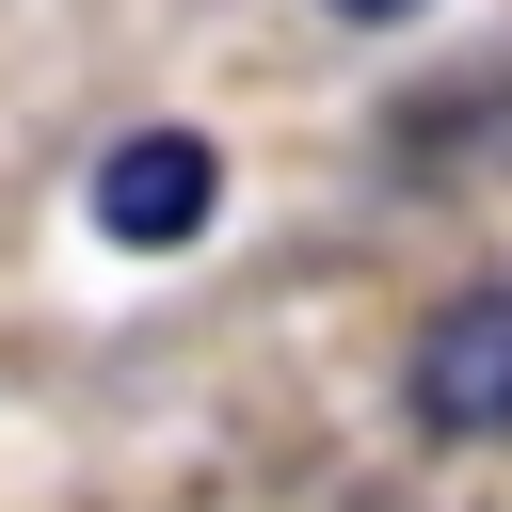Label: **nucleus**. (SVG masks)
I'll return each instance as SVG.
<instances>
[{"instance_id":"3","label":"nucleus","mask_w":512,"mask_h":512,"mask_svg":"<svg viewBox=\"0 0 512 512\" xmlns=\"http://www.w3.org/2000/svg\"><path fill=\"white\" fill-rule=\"evenodd\" d=\"M336 16H352V32H384V16H432V0H336Z\"/></svg>"},{"instance_id":"1","label":"nucleus","mask_w":512,"mask_h":512,"mask_svg":"<svg viewBox=\"0 0 512 512\" xmlns=\"http://www.w3.org/2000/svg\"><path fill=\"white\" fill-rule=\"evenodd\" d=\"M400 400H416V432H448V448H496V432H512V272H480V288H448V304L416 320Z\"/></svg>"},{"instance_id":"2","label":"nucleus","mask_w":512,"mask_h":512,"mask_svg":"<svg viewBox=\"0 0 512 512\" xmlns=\"http://www.w3.org/2000/svg\"><path fill=\"white\" fill-rule=\"evenodd\" d=\"M80 208H96L112 256H192L208 208H224V144H208V128H128V144L80 176Z\"/></svg>"}]
</instances>
